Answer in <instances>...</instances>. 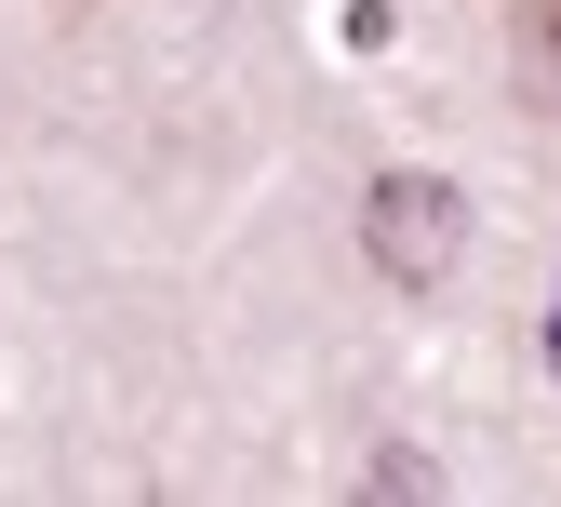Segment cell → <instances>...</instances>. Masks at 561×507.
Listing matches in <instances>:
<instances>
[{"label": "cell", "instance_id": "1", "mask_svg": "<svg viewBox=\"0 0 561 507\" xmlns=\"http://www.w3.org/2000/svg\"><path fill=\"white\" fill-rule=\"evenodd\" d=\"M362 254L428 295V280L468 254V200H455L442 174H375V187H362Z\"/></svg>", "mask_w": 561, "mask_h": 507}, {"label": "cell", "instance_id": "2", "mask_svg": "<svg viewBox=\"0 0 561 507\" xmlns=\"http://www.w3.org/2000/svg\"><path fill=\"white\" fill-rule=\"evenodd\" d=\"M508 54H522V94L561 107V0H522V14H508Z\"/></svg>", "mask_w": 561, "mask_h": 507}, {"label": "cell", "instance_id": "3", "mask_svg": "<svg viewBox=\"0 0 561 507\" xmlns=\"http://www.w3.org/2000/svg\"><path fill=\"white\" fill-rule=\"evenodd\" d=\"M548 360H561V321H548Z\"/></svg>", "mask_w": 561, "mask_h": 507}]
</instances>
